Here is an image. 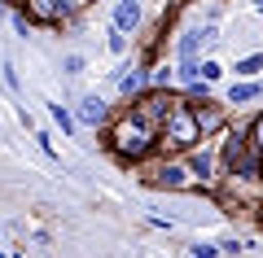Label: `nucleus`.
I'll return each mask as SVG.
<instances>
[{
    "instance_id": "f03ea898",
    "label": "nucleus",
    "mask_w": 263,
    "mask_h": 258,
    "mask_svg": "<svg viewBox=\"0 0 263 258\" xmlns=\"http://www.w3.org/2000/svg\"><path fill=\"white\" fill-rule=\"evenodd\" d=\"M219 197L246 210H263V162L254 153H246V162L237 166L233 175L219 180Z\"/></svg>"
},
{
    "instance_id": "9d476101",
    "label": "nucleus",
    "mask_w": 263,
    "mask_h": 258,
    "mask_svg": "<svg viewBox=\"0 0 263 258\" xmlns=\"http://www.w3.org/2000/svg\"><path fill=\"white\" fill-rule=\"evenodd\" d=\"M105 118H110V110H105L101 96H84V101H79V123H84V127H101Z\"/></svg>"
},
{
    "instance_id": "aec40b11",
    "label": "nucleus",
    "mask_w": 263,
    "mask_h": 258,
    "mask_svg": "<svg viewBox=\"0 0 263 258\" xmlns=\"http://www.w3.org/2000/svg\"><path fill=\"white\" fill-rule=\"evenodd\" d=\"M110 48H114V53H123V48H127V35H119V31H114V35H110Z\"/></svg>"
},
{
    "instance_id": "1a4fd4ad",
    "label": "nucleus",
    "mask_w": 263,
    "mask_h": 258,
    "mask_svg": "<svg viewBox=\"0 0 263 258\" xmlns=\"http://www.w3.org/2000/svg\"><path fill=\"white\" fill-rule=\"evenodd\" d=\"M211 39V27H189V31H180V62H197V53H202V44Z\"/></svg>"
},
{
    "instance_id": "a211bd4d",
    "label": "nucleus",
    "mask_w": 263,
    "mask_h": 258,
    "mask_svg": "<svg viewBox=\"0 0 263 258\" xmlns=\"http://www.w3.org/2000/svg\"><path fill=\"white\" fill-rule=\"evenodd\" d=\"M219 74H224V66H219V62H202V83H215Z\"/></svg>"
},
{
    "instance_id": "f3484780",
    "label": "nucleus",
    "mask_w": 263,
    "mask_h": 258,
    "mask_svg": "<svg viewBox=\"0 0 263 258\" xmlns=\"http://www.w3.org/2000/svg\"><path fill=\"white\" fill-rule=\"evenodd\" d=\"M149 79H154V92H167V83H171V70H167V66H158V70H149Z\"/></svg>"
},
{
    "instance_id": "20e7f679",
    "label": "nucleus",
    "mask_w": 263,
    "mask_h": 258,
    "mask_svg": "<svg viewBox=\"0 0 263 258\" xmlns=\"http://www.w3.org/2000/svg\"><path fill=\"white\" fill-rule=\"evenodd\" d=\"M189 175L197 180V188H219V136L215 140H202L193 153H184Z\"/></svg>"
},
{
    "instance_id": "f257e3e1",
    "label": "nucleus",
    "mask_w": 263,
    "mask_h": 258,
    "mask_svg": "<svg viewBox=\"0 0 263 258\" xmlns=\"http://www.w3.org/2000/svg\"><path fill=\"white\" fill-rule=\"evenodd\" d=\"M110 149L119 157H127V162H141V157H149L154 149H158V131L127 110V114H119V118L110 123Z\"/></svg>"
},
{
    "instance_id": "dca6fc26",
    "label": "nucleus",
    "mask_w": 263,
    "mask_h": 258,
    "mask_svg": "<svg viewBox=\"0 0 263 258\" xmlns=\"http://www.w3.org/2000/svg\"><path fill=\"white\" fill-rule=\"evenodd\" d=\"M48 114H53V123H57L62 131H75V118H70V114H66L62 105H48Z\"/></svg>"
},
{
    "instance_id": "6e6552de",
    "label": "nucleus",
    "mask_w": 263,
    "mask_h": 258,
    "mask_svg": "<svg viewBox=\"0 0 263 258\" xmlns=\"http://www.w3.org/2000/svg\"><path fill=\"white\" fill-rule=\"evenodd\" d=\"M75 9H79V5H70V0H31V5H27V13L35 22H66Z\"/></svg>"
},
{
    "instance_id": "4468645a",
    "label": "nucleus",
    "mask_w": 263,
    "mask_h": 258,
    "mask_svg": "<svg viewBox=\"0 0 263 258\" xmlns=\"http://www.w3.org/2000/svg\"><path fill=\"white\" fill-rule=\"evenodd\" d=\"M246 140H250V153H254V157L263 162V114H259V118L250 123V131H246Z\"/></svg>"
},
{
    "instance_id": "2eb2a0df",
    "label": "nucleus",
    "mask_w": 263,
    "mask_h": 258,
    "mask_svg": "<svg viewBox=\"0 0 263 258\" xmlns=\"http://www.w3.org/2000/svg\"><path fill=\"white\" fill-rule=\"evenodd\" d=\"M259 70H263V57H259V53H254V57H241V62H237V74H246V83H250Z\"/></svg>"
},
{
    "instance_id": "0eeeda50",
    "label": "nucleus",
    "mask_w": 263,
    "mask_h": 258,
    "mask_svg": "<svg viewBox=\"0 0 263 258\" xmlns=\"http://www.w3.org/2000/svg\"><path fill=\"white\" fill-rule=\"evenodd\" d=\"M193 118H197V131H202V140H215V136H224V110H219L215 101H202V105H193Z\"/></svg>"
},
{
    "instance_id": "6ab92c4d",
    "label": "nucleus",
    "mask_w": 263,
    "mask_h": 258,
    "mask_svg": "<svg viewBox=\"0 0 263 258\" xmlns=\"http://www.w3.org/2000/svg\"><path fill=\"white\" fill-rule=\"evenodd\" d=\"M189 258H219V249H211V245H193V254Z\"/></svg>"
},
{
    "instance_id": "39448f33",
    "label": "nucleus",
    "mask_w": 263,
    "mask_h": 258,
    "mask_svg": "<svg viewBox=\"0 0 263 258\" xmlns=\"http://www.w3.org/2000/svg\"><path fill=\"white\" fill-rule=\"evenodd\" d=\"M180 105H184V96H176V92H145L141 101H132V114H136L141 123H149V127L158 131L162 123H167L171 114L180 110Z\"/></svg>"
},
{
    "instance_id": "423d86ee",
    "label": "nucleus",
    "mask_w": 263,
    "mask_h": 258,
    "mask_svg": "<svg viewBox=\"0 0 263 258\" xmlns=\"http://www.w3.org/2000/svg\"><path fill=\"white\" fill-rule=\"evenodd\" d=\"M149 184L154 188H197V180L189 175L184 157H167L162 166H154V171H149Z\"/></svg>"
},
{
    "instance_id": "9b49d317",
    "label": "nucleus",
    "mask_w": 263,
    "mask_h": 258,
    "mask_svg": "<svg viewBox=\"0 0 263 258\" xmlns=\"http://www.w3.org/2000/svg\"><path fill=\"white\" fill-rule=\"evenodd\" d=\"M136 27H141V5H136V0H123L119 9H114V31L127 35V31H136Z\"/></svg>"
},
{
    "instance_id": "ddd939ff",
    "label": "nucleus",
    "mask_w": 263,
    "mask_h": 258,
    "mask_svg": "<svg viewBox=\"0 0 263 258\" xmlns=\"http://www.w3.org/2000/svg\"><path fill=\"white\" fill-rule=\"evenodd\" d=\"M259 96H263L259 83H233V88H228V105H250V101H259Z\"/></svg>"
},
{
    "instance_id": "7ed1b4c3",
    "label": "nucleus",
    "mask_w": 263,
    "mask_h": 258,
    "mask_svg": "<svg viewBox=\"0 0 263 258\" xmlns=\"http://www.w3.org/2000/svg\"><path fill=\"white\" fill-rule=\"evenodd\" d=\"M197 145H202V131H197L193 105L184 101V105H180V110L158 127V149H167L171 157H184V153H193Z\"/></svg>"
},
{
    "instance_id": "f8f14e48",
    "label": "nucleus",
    "mask_w": 263,
    "mask_h": 258,
    "mask_svg": "<svg viewBox=\"0 0 263 258\" xmlns=\"http://www.w3.org/2000/svg\"><path fill=\"white\" fill-rule=\"evenodd\" d=\"M145 83H149V70H141V66H136V70H127V74L119 79V92L127 96V101H141Z\"/></svg>"
}]
</instances>
